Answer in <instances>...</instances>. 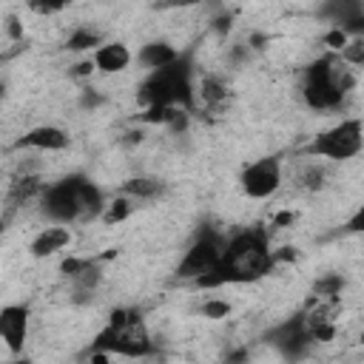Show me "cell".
<instances>
[{"instance_id":"cell-1","label":"cell","mask_w":364,"mask_h":364,"mask_svg":"<svg viewBox=\"0 0 364 364\" xmlns=\"http://www.w3.org/2000/svg\"><path fill=\"white\" fill-rule=\"evenodd\" d=\"M273 267H276V253L270 247V230L262 225H253L225 239L219 267L202 282H196V287L210 290L225 284H250L264 279Z\"/></svg>"},{"instance_id":"cell-2","label":"cell","mask_w":364,"mask_h":364,"mask_svg":"<svg viewBox=\"0 0 364 364\" xmlns=\"http://www.w3.org/2000/svg\"><path fill=\"white\" fill-rule=\"evenodd\" d=\"M102 191L82 173H68L40 193V210L57 225H88L105 210Z\"/></svg>"},{"instance_id":"cell-3","label":"cell","mask_w":364,"mask_h":364,"mask_svg":"<svg viewBox=\"0 0 364 364\" xmlns=\"http://www.w3.org/2000/svg\"><path fill=\"white\" fill-rule=\"evenodd\" d=\"M353 88L355 65H350L338 51L321 54L301 74V100L310 111H338Z\"/></svg>"},{"instance_id":"cell-4","label":"cell","mask_w":364,"mask_h":364,"mask_svg":"<svg viewBox=\"0 0 364 364\" xmlns=\"http://www.w3.org/2000/svg\"><path fill=\"white\" fill-rule=\"evenodd\" d=\"M136 102L142 108H148V105H176V108L191 111L193 102H196L191 57L179 54L173 63L148 71V77L136 88Z\"/></svg>"},{"instance_id":"cell-5","label":"cell","mask_w":364,"mask_h":364,"mask_svg":"<svg viewBox=\"0 0 364 364\" xmlns=\"http://www.w3.org/2000/svg\"><path fill=\"white\" fill-rule=\"evenodd\" d=\"M91 350H102V353L125 355V358H142L154 353V341H151L148 324L139 310L117 307L108 316V324L97 333Z\"/></svg>"},{"instance_id":"cell-6","label":"cell","mask_w":364,"mask_h":364,"mask_svg":"<svg viewBox=\"0 0 364 364\" xmlns=\"http://www.w3.org/2000/svg\"><path fill=\"white\" fill-rule=\"evenodd\" d=\"M364 151V119L361 117H344L336 125L318 131L307 145V156L330 159V162H347Z\"/></svg>"},{"instance_id":"cell-7","label":"cell","mask_w":364,"mask_h":364,"mask_svg":"<svg viewBox=\"0 0 364 364\" xmlns=\"http://www.w3.org/2000/svg\"><path fill=\"white\" fill-rule=\"evenodd\" d=\"M222 250H225V236L216 230H199V236L191 242V247L182 253L179 264H176V276L185 282H202L205 276H210L219 262H222Z\"/></svg>"},{"instance_id":"cell-8","label":"cell","mask_w":364,"mask_h":364,"mask_svg":"<svg viewBox=\"0 0 364 364\" xmlns=\"http://www.w3.org/2000/svg\"><path fill=\"white\" fill-rule=\"evenodd\" d=\"M284 179V168L279 156H259L253 162H247L239 173V188L247 199H267L282 188Z\"/></svg>"},{"instance_id":"cell-9","label":"cell","mask_w":364,"mask_h":364,"mask_svg":"<svg viewBox=\"0 0 364 364\" xmlns=\"http://www.w3.org/2000/svg\"><path fill=\"white\" fill-rule=\"evenodd\" d=\"M0 338L11 353H20L28 338V304H6L0 310Z\"/></svg>"},{"instance_id":"cell-10","label":"cell","mask_w":364,"mask_h":364,"mask_svg":"<svg viewBox=\"0 0 364 364\" xmlns=\"http://www.w3.org/2000/svg\"><path fill=\"white\" fill-rule=\"evenodd\" d=\"M273 341H276V347L284 350V355H301L313 344V336L304 324V316H296V318L279 324L273 333Z\"/></svg>"},{"instance_id":"cell-11","label":"cell","mask_w":364,"mask_h":364,"mask_svg":"<svg viewBox=\"0 0 364 364\" xmlns=\"http://www.w3.org/2000/svg\"><path fill=\"white\" fill-rule=\"evenodd\" d=\"M91 60H94L100 74H119V71H125L131 65L134 54L122 40H105L100 48L91 51Z\"/></svg>"},{"instance_id":"cell-12","label":"cell","mask_w":364,"mask_h":364,"mask_svg":"<svg viewBox=\"0 0 364 364\" xmlns=\"http://www.w3.org/2000/svg\"><path fill=\"white\" fill-rule=\"evenodd\" d=\"M71 228L68 225H48V228H43L34 239H31V245H28V253L34 256V259H48V256H54V253H60V250H65L68 245H71Z\"/></svg>"},{"instance_id":"cell-13","label":"cell","mask_w":364,"mask_h":364,"mask_svg":"<svg viewBox=\"0 0 364 364\" xmlns=\"http://www.w3.org/2000/svg\"><path fill=\"white\" fill-rule=\"evenodd\" d=\"M17 148H31V151H65L68 148V134L60 125H37L26 131L17 139Z\"/></svg>"},{"instance_id":"cell-14","label":"cell","mask_w":364,"mask_h":364,"mask_svg":"<svg viewBox=\"0 0 364 364\" xmlns=\"http://www.w3.org/2000/svg\"><path fill=\"white\" fill-rule=\"evenodd\" d=\"M176 57H179V51H176L171 43H165V40H154V43H145V46L136 51V60H139V65H145L148 71H154V68H162V65L173 63Z\"/></svg>"},{"instance_id":"cell-15","label":"cell","mask_w":364,"mask_h":364,"mask_svg":"<svg viewBox=\"0 0 364 364\" xmlns=\"http://www.w3.org/2000/svg\"><path fill=\"white\" fill-rule=\"evenodd\" d=\"M162 191H165V185H162L159 179H154V176H131V179H125L122 188H119V193H128V196H134L136 202L156 199Z\"/></svg>"},{"instance_id":"cell-16","label":"cell","mask_w":364,"mask_h":364,"mask_svg":"<svg viewBox=\"0 0 364 364\" xmlns=\"http://www.w3.org/2000/svg\"><path fill=\"white\" fill-rule=\"evenodd\" d=\"M324 14L336 23V26H350L355 17L364 14V0H327L324 3Z\"/></svg>"},{"instance_id":"cell-17","label":"cell","mask_w":364,"mask_h":364,"mask_svg":"<svg viewBox=\"0 0 364 364\" xmlns=\"http://www.w3.org/2000/svg\"><path fill=\"white\" fill-rule=\"evenodd\" d=\"M105 40H102V34L97 31V28H91V26H77L71 34H68V40H65V48L68 51H74V54H82V51H94V48H100Z\"/></svg>"},{"instance_id":"cell-18","label":"cell","mask_w":364,"mask_h":364,"mask_svg":"<svg viewBox=\"0 0 364 364\" xmlns=\"http://www.w3.org/2000/svg\"><path fill=\"white\" fill-rule=\"evenodd\" d=\"M196 97H199V100H202L208 108H216V105L228 102V88H225V82H222L219 77H213V74H205V77L199 80Z\"/></svg>"},{"instance_id":"cell-19","label":"cell","mask_w":364,"mask_h":364,"mask_svg":"<svg viewBox=\"0 0 364 364\" xmlns=\"http://www.w3.org/2000/svg\"><path fill=\"white\" fill-rule=\"evenodd\" d=\"M134 208H136V199L134 196H128V193H119L117 199H111L108 205H105V210H102V222L105 225H119V222H125L131 213H134Z\"/></svg>"},{"instance_id":"cell-20","label":"cell","mask_w":364,"mask_h":364,"mask_svg":"<svg viewBox=\"0 0 364 364\" xmlns=\"http://www.w3.org/2000/svg\"><path fill=\"white\" fill-rule=\"evenodd\" d=\"M341 290H344V279H341L338 273H327V276L316 279V284H313V296L330 299V301H338Z\"/></svg>"},{"instance_id":"cell-21","label":"cell","mask_w":364,"mask_h":364,"mask_svg":"<svg viewBox=\"0 0 364 364\" xmlns=\"http://www.w3.org/2000/svg\"><path fill=\"white\" fill-rule=\"evenodd\" d=\"M28 11L40 14V17H51V14H60L63 9L71 6V0H26Z\"/></svg>"},{"instance_id":"cell-22","label":"cell","mask_w":364,"mask_h":364,"mask_svg":"<svg viewBox=\"0 0 364 364\" xmlns=\"http://www.w3.org/2000/svg\"><path fill=\"white\" fill-rule=\"evenodd\" d=\"M321 185H324V171H321L318 165H310V168L301 171V176H299V188H304V191H318Z\"/></svg>"},{"instance_id":"cell-23","label":"cell","mask_w":364,"mask_h":364,"mask_svg":"<svg viewBox=\"0 0 364 364\" xmlns=\"http://www.w3.org/2000/svg\"><path fill=\"white\" fill-rule=\"evenodd\" d=\"M338 54H341L350 65H355V68H358V65H364V40H358V37H355V40H350Z\"/></svg>"},{"instance_id":"cell-24","label":"cell","mask_w":364,"mask_h":364,"mask_svg":"<svg viewBox=\"0 0 364 364\" xmlns=\"http://www.w3.org/2000/svg\"><path fill=\"white\" fill-rule=\"evenodd\" d=\"M202 316L205 318H228L230 316V304L222 301V299H208L202 304Z\"/></svg>"},{"instance_id":"cell-25","label":"cell","mask_w":364,"mask_h":364,"mask_svg":"<svg viewBox=\"0 0 364 364\" xmlns=\"http://www.w3.org/2000/svg\"><path fill=\"white\" fill-rule=\"evenodd\" d=\"M324 43L330 46V51H341V48L350 43V34H347L341 26H333V28L324 34Z\"/></svg>"},{"instance_id":"cell-26","label":"cell","mask_w":364,"mask_h":364,"mask_svg":"<svg viewBox=\"0 0 364 364\" xmlns=\"http://www.w3.org/2000/svg\"><path fill=\"white\" fill-rule=\"evenodd\" d=\"M97 71V65H94V60H91V54L85 57V60H80L74 68H71V77H91Z\"/></svg>"},{"instance_id":"cell-27","label":"cell","mask_w":364,"mask_h":364,"mask_svg":"<svg viewBox=\"0 0 364 364\" xmlns=\"http://www.w3.org/2000/svg\"><path fill=\"white\" fill-rule=\"evenodd\" d=\"M347 230L350 233H364V205H358L355 213L347 219Z\"/></svg>"},{"instance_id":"cell-28","label":"cell","mask_w":364,"mask_h":364,"mask_svg":"<svg viewBox=\"0 0 364 364\" xmlns=\"http://www.w3.org/2000/svg\"><path fill=\"white\" fill-rule=\"evenodd\" d=\"M6 31H9V37H14V40L23 37V26H20V20H17L14 14L6 17Z\"/></svg>"},{"instance_id":"cell-29","label":"cell","mask_w":364,"mask_h":364,"mask_svg":"<svg viewBox=\"0 0 364 364\" xmlns=\"http://www.w3.org/2000/svg\"><path fill=\"white\" fill-rule=\"evenodd\" d=\"M290 222H296V213L293 210H282V213L273 216V228H282V225H290Z\"/></svg>"},{"instance_id":"cell-30","label":"cell","mask_w":364,"mask_h":364,"mask_svg":"<svg viewBox=\"0 0 364 364\" xmlns=\"http://www.w3.org/2000/svg\"><path fill=\"white\" fill-rule=\"evenodd\" d=\"M344 31H347V34H353V37H361V34H364V14H361V17H355L350 26H344Z\"/></svg>"}]
</instances>
